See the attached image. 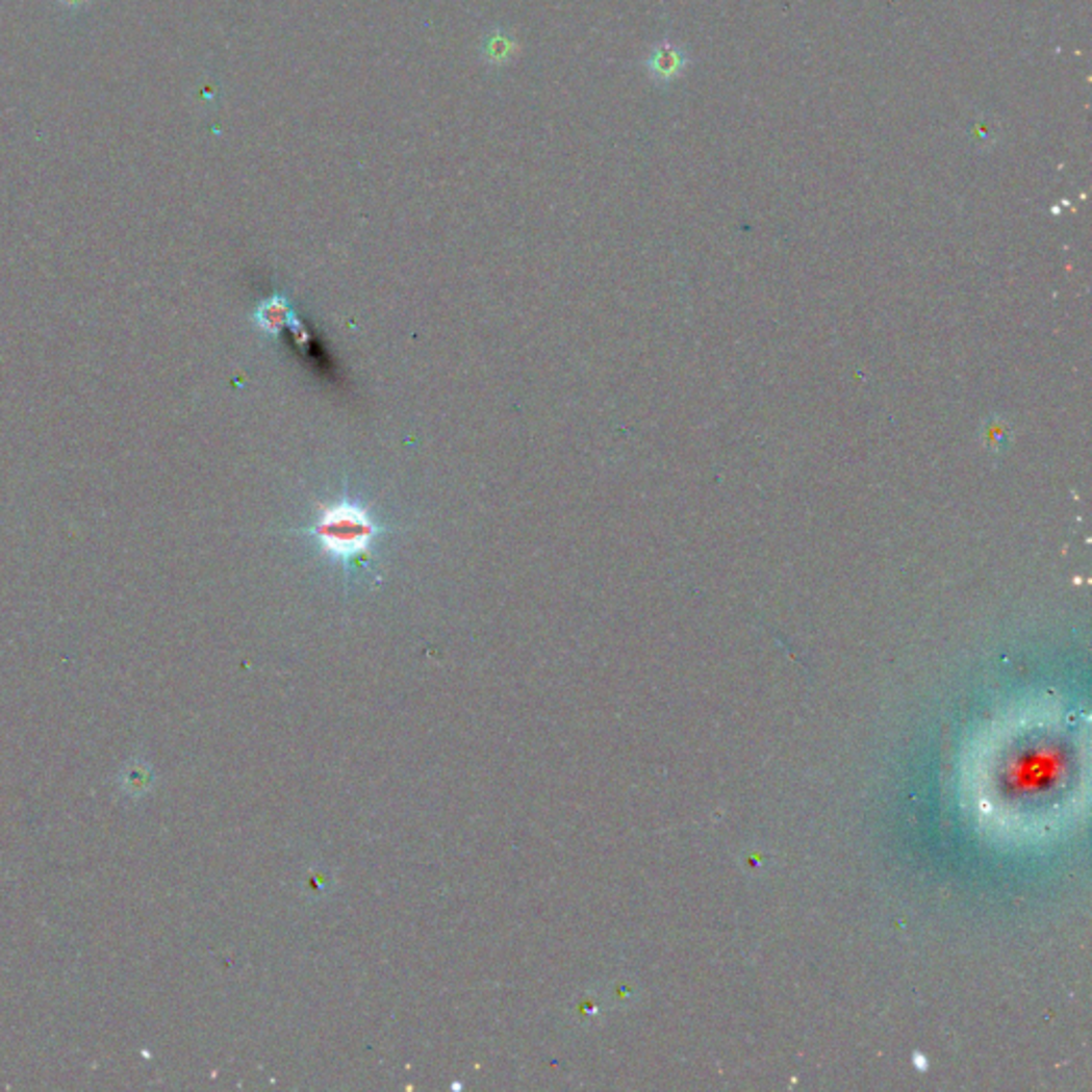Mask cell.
Here are the masks:
<instances>
[{
  "instance_id": "277c9868",
  "label": "cell",
  "mask_w": 1092,
  "mask_h": 1092,
  "mask_svg": "<svg viewBox=\"0 0 1092 1092\" xmlns=\"http://www.w3.org/2000/svg\"><path fill=\"white\" fill-rule=\"evenodd\" d=\"M514 54V43L506 34H496L487 41L485 56L489 62H506Z\"/></svg>"
},
{
  "instance_id": "6da1fadb",
  "label": "cell",
  "mask_w": 1092,
  "mask_h": 1092,
  "mask_svg": "<svg viewBox=\"0 0 1092 1092\" xmlns=\"http://www.w3.org/2000/svg\"><path fill=\"white\" fill-rule=\"evenodd\" d=\"M392 526L384 523L372 504L344 487L337 496L316 500L308 526L290 530V534L314 544L319 557L337 565L348 581L365 570L376 557L378 542L390 534Z\"/></svg>"
},
{
  "instance_id": "7a4b0ae2",
  "label": "cell",
  "mask_w": 1092,
  "mask_h": 1092,
  "mask_svg": "<svg viewBox=\"0 0 1092 1092\" xmlns=\"http://www.w3.org/2000/svg\"><path fill=\"white\" fill-rule=\"evenodd\" d=\"M689 65V54L679 43L664 39L653 46L646 56V73L655 83H670L683 75Z\"/></svg>"
},
{
  "instance_id": "3957f363",
  "label": "cell",
  "mask_w": 1092,
  "mask_h": 1092,
  "mask_svg": "<svg viewBox=\"0 0 1092 1092\" xmlns=\"http://www.w3.org/2000/svg\"><path fill=\"white\" fill-rule=\"evenodd\" d=\"M252 321L258 327V331H263L270 337H278L286 327H293L297 331V325H299V319L295 316L293 305L280 293L272 295L265 301H260L252 314Z\"/></svg>"
},
{
  "instance_id": "5b68a950",
  "label": "cell",
  "mask_w": 1092,
  "mask_h": 1092,
  "mask_svg": "<svg viewBox=\"0 0 1092 1092\" xmlns=\"http://www.w3.org/2000/svg\"><path fill=\"white\" fill-rule=\"evenodd\" d=\"M56 3L60 7H65V9H79V7H83L85 3H88V0H56Z\"/></svg>"
}]
</instances>
